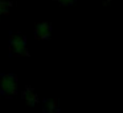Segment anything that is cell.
Here are the masks:
<instances>
[{
  "instance_id": "obj_4",
  "label": "cell",
  "mask_w": 123,
  "mask_h": 113,
  "mask_svg": "<svg viewBox=\"0 0 123 113\" xmlns=\"http://www.w3.org/2000/svg\"><path fill=\"white\" fill-rule=\"evenodd\" d=\"M23 99L27 101V104L28 105H31V107H33V105H36L37 104V101H38V97H37V95H36V92L33 91L31 87H27V88H24V91H23Z\"/></svg>"
},
{
  "instance_id": "obj_3",
  "label": "cell",
  "mask_w": 123,
  "mask_h": 113,
  "mask_svg": "<svg viewBox=\"0 0 123 113\" xmlns=\"http://www.w3.org/2000/svg\"><path fill=\"white\" fill-rule=\"evenodd\" d=\"M50 33H52V26L46 21L38 22L35 28V37L37 39H48L50 37Z\"/></svg>"
},
{
  "instance_id": "obj_6",
  "label": "cell",
  "mask_w": 123,
  "mask_h": 113,
  "mask_svg": "<svg viewBox=\"0 0 123 113\" xmlns=\"http://www.w3.org/2000/svg\"><path fill=\"white\" fill-rule=\"evenodd\" d=\"M12 3L7 1V0H0V15H7L9 12V8H11Z\"/></svg>"
},
{
  "instance_id": "obj_1",
  "label": "cell",
  "mask_w": 123,
  "mask_h": 113,
  "mask_svg": "<svg viewBox=\"0 0 123 113\" xmlns=\"http://www.w3.org/2000/svg\"><path fill=\"white\" fill-rule=\"evenodd\" d=\"M9 51L13 55H28L27 50V37L20 32L11 33L9 36Z\"/></svg>"
},
{
  "instance_id": "obj_2",
  "label": "cell",
  "mask_w": 123,
  "mask_h": 113,
  "mask_svg": "<svg viewBox=\"0 0 123 113\" xmlns=\"http://www.w3.org/2000/svg\"><path fill=\"white\" fill-rule=\"evenodd\" d=\"M17 76L15 74H3L0 80V91L6 96H13L17 93Z\"/></svg>"
},
{
  "instance_id": "obj_7",
  "label": "cell",
  "mask_w": 123,
  "mask_h": 113,
  "mask_svg": "<svg viewBox=\"0 0 123 113\" xmlns=\"http://www.w3.org/2000/svg\"><path fill=\"white\" fill-rule=\"evenodd\" d=\"M57 1L61 5H72V4H74L75 0H57Z\"/></svg>"
},
{
  "instance_id": "obj_5",
  "label": "cell",
  "mask_w": 123,
  "mask_h": 113,
  "mask_svg": "<svg viewBox=\"0 0 123 113\" xmlns=\"http://www.w3.org/2000/svg\"><path fill=\"white\" fill-rule=\"evenodd\" d=\"M44 113H56L58 107H57V101L53 99H46L44 100Z\"/></svg>"
}]
</instances>
